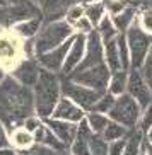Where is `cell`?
Segmentation results:
<instances>
[{
  "label": "cell",
  "mask_w": 152,
  "mask_h": 155,
  "mask_svg": "<svg viewBox=\"0 0 152 155\" xmlns=\"http://www.w3.org/2000/svg\"><path fill=\"white\" fill-rule=\"evenodd\" d=\"M31 114H36L32 89L19 84L7 73L0 84V123L10 131L22 126V121Z\"/></svg>",
  "instance_id": "obj_1"
},
{
  "label": "cell",
  "mask_w": 152,
  "mask_h": 155,
  "mask_svg": "<svg viewBox=\"0 0 152 155\" xmlns=\"http://www.w3.org/2000/svg\"><path fill=\"white\" fill-rule=\"evenodd\" d=\"M34 96V111L41 119L51 118L55 106L62 97V80L56 72L41 68L39 77L32 87Z\"/></svg>",
  "instance_id": "obj_2"
},
{
  "label": "cell",
  "mask_w": 152,
  "mask_h": 155,
  "mask_svg": "<svg viewBox=\"0 0 152 155\" xmlns=\"http://www.w3.org/2000/svg\"><path fill=\"white\" fill-rule=\"evenodd\" d=\"M75 34V29L70 26L65 19L60 21H51V22H43L41 29L38 32L34 39H32V46H34V58L46 51L53 50L56 46L63 45L67 39Z\"/></svg>",
  "instance_id": "obj_3"
},
{
  "label": "cell",
  "mask_w": 152,
  "mask_h": 155,
  "mask_svg": "<svg viewBox=\"0 0 152 155\" xmlns=\"http://www.w3.org/2000/svg\"><path fill=\"white\" fill-rule=\"evenodd\" d=\"M125 38H127L130 50V68L140 70L152 46V36L140 28V24L133 21V24L125 32Z\"/></svg>",
  "instance_id": "obj_4"
},
{
  "label": "cell",
  "mask_w": 152,
  "mask_h": 155,
  "mask_svg": "<svg viewBox=\"0 0 152 155\" xmlns=\"http://www.w3.org/2000/svg\"><path fill=\"white\" fill-rule=\"evenodd\" d=\"M140 114H142V107L138 106V102L130 96V94H121L115 99V104L108 113V118L111 121H116V123L123 124L125 128H137L138 119H140Z\"/></svg>",
  "instance_id": "obj_5"
},
{
  "label": "cell",
  "mask_w": 152,
  "mask_h": 155,
  "mask_svg": "<svg viewBox=\"0 0 152 155\" xmlns=\"http://www.w3.org/2000/svg\"><path fill=\"white\" fill-rule=\"evenodd\" d=\"M22 58H26L24 41L10 29L0 31V67L5 72H10Z\"/></svg>",
  "instance_id": "obj_6"
},
{
  "label": "cell",
  "mask_w": 152,
  "mask_h": 155,
  "mask_svg": "<svg viewBox=\"0 0 152 155\" xmlns=\"http://www.w3.org/2000/svg\"><path fill=\"white\" fill-rule=\"evenodd\" d=\"M65 78H70V80L80 84V85H86V87H89V89H94V91L104 94V92H108V84H110V78H111V70L108 68L106 63H99V65H96V67H91V68L70 73L69 77H65Z\"/></svg>",
  "instance_id": "obj_7"
},
{
  "label": "cell",
  "mask_w": 152,
  "mask_h": 155,
  "mask_svg": "<svg viewBox=\"0 0 152 155\" xmlns=\"http://www.w3.org/2000/svg\"><path fill=\"white\" fill-rule=\"evenodd\" d=\"M62 96L69 97L70 101H74L79 107H82L86 113H89V111H92V107L96 106V102L99 101V97L103 94L63 77V80H62Z\"/></svg>",
  "instance_id": "obj_8"
},
{
  "label": "cell",
  "mask_w": 152,
  "mask_h": 155,
  "mask_svg": "<svg viewBox=\"0 0 152 155\" xmlns=\"http://www.w3.org/2000/svg\"><path fill=\"white\" fill-rule=\"evenodd\" d=\"M127 94L133 97L142 107V111L152 102V91L149 87L147 78L144 77L142 70L130 68L128 70V80H127Z\"/></svg>",
  "instance_id": "obj_9"
},
{
  "label": "cell",
  "mask_w": 152,
  "mask_h": 155,
  "mask_svg": "<svg viewBox=\"0 0 152 155\" xmlns=\"http://www.w3.org/2000/svg\"><path fill=\"white\" fill-rule=\"evenodd\" d=\"M99 63H104V46H103L101 36L94 29V31H91L86 36V53H84V58L80 61V65H79L74 72L91 68V67H96Z\"/></svg>",
  "instance_id": "obj_10"
},
{
  "label": "cell",
  "mask_w": 152,
  "mask_h": 155,
  "mask_svg": "<svg viewBox=\"0 0 152 155\" xmlns=\"http://www.w3.org/2000/svg\"><path fill=\"white\" fill-rule=\"evenodd\" d=\"M39 72H41V67L38 63V60L26 56V58H22L14 68L10 70L9 75L12 78H15L19 84L32 89L34 84H36V80H38V77H39Z\"/></svg>",
  "instance_id": "obj_11"
},
{
  "label": "cell",
  "mask_w": 152,
  "mask_h": 155,
  "mask_svg": "<svg viewBox=\"0 0 152 155\" xmlns=\"http://www.w3.org/2000/svg\"><path fill=\"white\" fill-rule=\"evenodd\" d=\"M86 36H87V34L75 32L74 38H72V45H70V48H69L67 58H65L62 72H60L63 77H69L70 73L80 65V61H82L84 53H86Z\"/></svg>",
  "instance_id": "obj_12"
},
{
  "label": "cell",
  "mask_w": 152,
  "mask_h": 155,
  "mask_svg": "<svg viewBox=\"0 0 152 155\" xmlns=\"http://www.w3.org/2000/svg\"><path fill=\"white\" fill-rule=\"evenodd\" d=\"M72 38L67 39L63 45L56 46V48H53V50H50V51H46V53H43V55L36 56L39 67L45 68V70H50V72L60 73L62 67H63V61H65V58H67V53H69V48H70V45H72Z\"/></svg>",
  "instance_id": "obj_13"
},
{
  "label": "cell",
  "mask_w": 152,
  "mask_h": 155,
  "mask_svg": "<svg viewBox=\"0 0 152 155\" xmlns=\"http://www.w3.org/2000/svg\"><path fill=\"white\" fill-rule=\"evenodd\" d=\"M86 114H87V113H86L82 107H79V106L74 102V101H70L69 97L62 96L60 101H58V104H56V106H55V109H53L51 118L79 124L80 121H82V119H86Z\"/></svg>",
  "instance_id": "obj_14"
},
{
  "label": "cell",
  "mask_w": 152,
  "mask_h": 155,
  "mask_svg": "<svg viewBox=\"0 0 152 155\" xmlns=\"http://www.w3.org/2000/svg\"><path fill=\"white\" fill-rule=\"evenodd\" d=\"M34 2L38 4V7L41 10L45 22L63 19L67 9L74 4V0H34Z\"/></svg>",
  "instance_id": "obj_15"
},
{
  "label": "cell",
  "mask_w": 152,
  "mask_h": 155,
  "mask_svg": "<svg viewBox=\"0 0 152 155\" xmlns=\"http://www.w3.org/2000/svg\"><path fill=\"white\" fill-rule=\"evenodd\" d=\"M43 121L51 131L55 133V137L63 143L65 148L69 150L75 138V133H77V124L69 123V121H62V119H55V118H48V119H43Z\"/></svg>",
  "instance_id": "obj_16"
},
{
  "label": "cell",
  "mask_w": 152,
  "mask_h": 155,
  "mask_svg": "<svg viewBox=\"0 0 152 155\" xmlns=\"http://www.w3.org/2000/svg\"><path fill=\"white\" fill-rule=\"evenodd\" d=\"M91 128H89L87 121L82 119L80 123L77 124V133H75V138L70 145V153L72 155H91L89 153V140H91Z\"/></svg>",
  "instance_id": "obj_17"
},
{
  "label": "cell",
  "mask_w": 152,
  "mask_h": 155,
  "mask_svg": "<svg viewBox=\"0 0 152 155\" xmlns=\"http://www.w3.org/2000/svg\"><path fill=\"white\" fill-rule=\"evenodd\" d=\"M43 17L41 15H38V17H31V19H24V21H19V22H15L12 28H10V31L14 32L15 36H19L22 41H28V39H34V36H36L38 32H39V29H41L43 26Z\"/></svg>",
  "instance_id": "obj_18"
},
{
  "label": "cell",
  "mask_w": 152,
  "mask_h": 155,
  "mask_svg": "<svg viewBox=\"0 0 152 155\" xmlns=\"http://www.w3.org/2000/svg\"><path fill=\"white\" fill-rule=\"evenodd\" d=\"M34 143H36L34 141V135L31 131H28L24 126H17L9 131V145L12 148H15L17 152L28 150Z\"/></svg>",
  "instance_id": "obj_19"
},
{
  "label": "cell",
  "mask_w": 152,
  "mask_h": 155,
  "mask_svg": "<svg viewBox=\"0 0 152 155\" xmlns=\"http://www.w3.org/2000/svg\"><path fill=\"white\" fill-rule=\"evenodd\" d=\"M32 135H34V141H36L38 145H43V147H46V148H51V150H55V152H63V150H67V148L63 147V143H62V141L55 137V133H53L50 128L46 126L45 121H43V124L38 128V130L32 133Z\"/></svg>",
  "instance_id": "obj_20"
},
{
  "label": "cell",
  "mask_w": 152,
  "mask_h": 155,
  "mask_svg": "<svg viewBox=\"0 0 152 155\" xmlns=\"http://www.w3.org/2000/svg\"><path fill=\"white\" fill-rule=\"evenodd\" d=\"M135 15H137V7L128 5L125 10H121L120 14L110 15V17H111V21H113V24H115V28L118 29V32H127V29L133 24Z\"/></svg>",
  "instance_id": "obj_21"
},
{
  "label": "cell",
  "mask_w": 152,
  "mask_h": 155,
  "mask_svg": "<svg viewBox=\"0 0 152 155\" xmlns=\"http://www.w3.org/2000/svg\"><path fill=\"white\" fill-rule=\"evenodd\" d=\"M103 46H104V63L108 65V68H110L111 72H118V70H121L116 38L115 39H110V41H106V43H103Z\"/></svg>",
  "instance_id": "obj_22"
},
{
  "label": "cell",
  "mask_w": 152,
  "mask_h": 155,
  "mask_svg": "<svg viewBox=\"0 0 152 155\" xmlns=\"http://www.w3.org/2000/svg\"><path fill=\"white\" fill-rule=\"evenodd\" d=\"M127 80H128V70H118L111 72V78L108 84V92L115 97L121 96L127 92Z\"/></svg>",
  "instance_id": "obj_23"
},
{
  "label": "cell",
  "mask_w": 152,
  "mask_h": 155,
  "mask_svg": "<svg viewBox=\"0 0 152 155\" xmlns=\"http://www.w3.org/2000/svg\"><path fill=\"white\" fill-rule=\"evenodd\" d=\"M84 14H86V17L92 22V26L96 28L97 24L103 21V17L106 15L104 2H103V0H96V2H92V4L84 5Z\"/></svg>",
  "instance_id": "obj_24"
},
{
  "label": "cell",
  "mask_w": 152,
  "mask_h": 155,
  "mask_svg": "<svg viewBox=\"0 0 152 155\" xmlns=\"http://www.w3.org/2000/svg\"><path fill=\"white\" fill-rule=\"evenodd\" d=\"M86 121H87L89 128H91L92 133H97V135H101L104 131V128L108 126L110 123V118H108V114H103V113H96V111H89L86 114Z\"/></svg>",
  "instance_id": "obj_25"
},
{
  "label": "cell",
  "mask_w": 152,
  "mask_h": 155,
  "mask_svg": "<svg viewBox=\"0 0 152 155\" xmlns=\"http://www.w3.org/2000/svg\"><path fill=\"white\" fill-rule=\"evenodd\" d=\"M96 31H97V34L101 36V41L103 43L110 41V39H115V38L120 34V32H118V29L115 28L113 21H111V17L108 14L104 15V17H103V21L96 26Z\"/></svg>",
  "instance_id": "obj_26"
},
{
  "label": "cell",
  "mask_w": 152,
  "mask_h": 155,
  "mask_svg": "<svg viewBox=\"0 0 152 155\" xmlns=\"http://www.w3.org/2000/svg\"><path fill=\"white\" fill-rule=\"evenodd\" d=\"M128 128H125L123 124L116 123V121H111L108 123V126L104 128V131L101 133L103 138L106 141H115V140H121V138H125L127 135H128Z\"/></svg>",
  "instance_id": "obj_27"
},
{
  "label": "cell",
  "mask_w": 152,
  "mask_h": 155,
  "mask_svg": "<svg viewBox=\"0 0 152 155\" xmlns=\"http://www.w3.org/2000/svg\"><path fill=\"white\" fill-rule=\"evenodd\" d=\"M108 148H110V141L103 138V135L92 133L91 140H89V153L91 155H108Z\"/></svg>",
  "instance_id": "obj_28"
},
{
  "label": "cell",
  "mask_w": 152,
  "mask_h": 155,
  "mask_svg": "<svg viewBox=\"0 0 152 155\" xmlns=\"http://www.w3.org/2000/svg\"><path fill=\"white\" fill-rule=\"evenodd\" d=\"M116 43H118V56H120L121 70H130V50H128L127 38H125V32H120L116 36Z\"/></svg>",
  "instance_id": "obj_29"
},
{
  "label": "cell",
  "mask_w": 152,
  "mask_h": 155,
  "mask_svg": "<svg viewBox=\"0 0 152 155\" xmlns=\"http://www.w3.org/2000/svg\"><path fill=\"white\" fill-rule=\"evenodd\" d=\"M115 99H116V97L113 96V94H110V92H104V94L99 97V101L96 102V106L92 107V111H96V113H103V114H108V113H110V109L113 107V104H115Z\"/></svg>",
  "instance_id": "obj_30"
},
{
  "label": "cell",
  "mask_w": 152,
  "mask_h": 155,
  "mask_svg": "<svg viewBox=\"0 0 152 155\" xmlns=\"http://www.w3.org/2000/svg\"><path fill=\"white\" fill-rule=\"evenodd\" d=\"M104 2V9L108 15H116L121 10H125L128 5H132L130 0H103Z\"/></svg>",
  "instance_id": "obj_31"
},
{
  "label": "cell",
  "mask_w": 152,
  "mask_h": 155,
  "mask_svg": "<svg viewBox=\"0 0 152 155\" xmlns=\"http://www.w3.org/2000/svg\"><path fill=\"white\" fill-rule=\"evenodd\" d=\"M84 15H86V14H84V5L75 4V2H74V4L70 5L69 9H67V12H65V17H63V19L70 24V26H74V24L77 22L79 19L84 17Z\"/></svg>",
  "instance_id": "obj_32"
},
{
  "label": "cell",
  "mask_w": 152,
  "mask_h": 155,
  "mask_svg": "<svg viewBox=\"0 0 152 155\" xmlns=\"http://www.w3.org/2000/svg\"><path fill=\"white\" fill-rule=\"evenodd\" d=\"M150 126H152V102L142 111L140 119H138V124H137V128L144 133V135L150 130Z\"/></svg>",
  "instance_id": "obj_33"
},
{
  "label": "cell",
  "mask_w": 152,
  "mask_h": 155,
  "mask_svg": "<svg viewBox=\"0 0 152 155\" xmlns=\"http://www.w3.org/2000/svg\"><path fill=\"white\" fill-rule=\"evenodd\" d=\"M138 24L140 28L144 29L145 32L152 34V9H144L140 14H138Z\"/></svg>",
  "instance_id": "obj_34"
},
{
  "label": "cell",
  "mask_w": 152,
  "mask_h": 155,
  "mask_svg": "<svg viewBox=\"0 0 152 155\" xmlns=\"http://www.w3.org/2000/svg\"><path fill=\"white\" fill-rule=\"evenodd\" d=\"M17 155H58V152L51 150V148H46V147H43V145L34 143V145H32L31 148H28V150L17 152Z\"/></svg>",
  "instance_id": "obj_35"
},
{
  "label": "cell",
  "mask_w": 152,
  "mask_h": 155,
  "mask_svg": "<svg viewBox=\"0 0 152 155\" xmlns=\"http://www.w3.org/2000/svg\"><path fill=\"white\" fill-rule=\"evenodd\" d=\"M72 28L75 29V32H82V34H89L91 31H94V29H96L94 26H92V22L89 21L87 17H86V15L79 19V21L74 24V26H72Z\"/></svg>",
  "instance_id": "obj_36"
},
{
  "label": "cell",
  "mask_w": 152,
  "mask_h": 155,
  "mask_svg": "<svg viewBox=\"0 0 152 155\" xmlns=\"http://www.w3.org/2000/svg\"><path fill=\"white\" fill-rule=\"evenodd\" d=\"M41 124H43V119L39 118L38 114H31L29 118H26V119L22 121V126L26 128L28 131H31V133H34L38 128L41 126Z\"/></svg>",
  "instance_id": "obj_37"
},
{
  "label": "cell",
  "mask_w": 152,
  "mask_h": 155,
  "mask_svg": "<svg viewBox=\"0 0 152 155\" xmlns=\"http://www.w3.org/2000/svg\"><path fill=\"white\" fill-rule=\"evenodd\" d=\"M140 70H142L145 78H152V46H150V50H149L147 56H145V61H144Z\"/></svg>",
  "instance_id": "obj_38"
},
{
  "label": "cell",
  "mask_w": 152,
  "mask_h": 155,
  "mask_svg": "<svg viewBox=\"0 0 152 155\" xmlns=\"http://www.w3.org/2000/svg\"><path fill=\"white\" fill-rule=\"evenodd\" d=\"M4 147H9V133H7V128L0 123V148Z\"/></svg>",
  "instance_id": "obj_39"
},
{
  "label": "cell",
  "mask_w": 152,
  "mask_h": 155,
  "mask_svg": "<svg viewBox=\"0 0 152 155\" xmlns=\"http://www.w3.org/2000/svg\"><path fill=\"white\" fill-rule=\"evenodd\" d=\"M142 152L145 155H152V143H149L145 138H144V143H142Z\"/></svg>",
  "instance_id": "obj_40"
},
{
  "label": "cell",
  "mask_w": 152,
  "mask_h": 155,
  "mask_svg": "<svg viewBox=\"0 0 152 155\" xmlns=\"http://www.w3.org/2000/svg\"><path fill=\"white\" fill-rule=\"evenodd\" d=\"M75 4H80V5H87V4H92V2H96V0H74Z\"/></svg>",
  "instance_id": "obj_41"
},
{
  "label": "cell",
  "mask_w": 152,
  "mask_h": 155,
  "mask_svg": "<svg viewBox=\"0 0 152 155\" xmlns=\"http://www.w3.org/2000/svg\"><path fill=\"white\" fill-rule=\"evenodd\" d=\"M145 140H147L149 143H152V126H150V130H149V131L145 133Z\"/></svg>",
  "instance_id": "obj_42"
},
{
  "label": "cell",
  "mask_w": 152,
  "mask_h": 155,
  "mask_svg": "<svg viewBox=\"0 0 152 155\" xmlns=\"http://www.w3.org/2000/svg\"><path fill=\"white\" fill-rule=\"evenodd\" d=\"M5 77H7V72H5V70L2 68V67H0V84H2V80H4Z\"/></svg>",
  "instance_id": "obj_43"
},
{
  "label": "cell",
  "mask_w": 152,
  "mask_h": 155,
  "mask_svg": "<svg viewBox=\"0 0 152 155\" xmlns=\"http://www.w3.org/2000/svg\"><path fill=\"white\" fill-rule=\"evenodd\" d=\"M144 4H145V7L152 9V0H144Z\"/></svg>",
  "instance_id": "obj_44"
},
{
  "label": "cell",
  "mask_w": 152,
  "mask_h": 155,
  "mask_svg": "<svg viewBox=\"0 0 152 155\" xmlns=\"http://www.w3.org/2000/svg\"><path fill=\"white\" fill-rule=\"evenodd\" d=\"M0 5H10V0H0Z\"/></svg>",
  "instance_id": "obj_45"
},
{
  "label": "cell",
  "mask_w": 152,
  "mask_h": 155,
  "mask_svg": "<svg viewBox=\"0 0 152 155\" xmlns=\"http://www.w3.org/2000/svg\"><path fill=\"white\" fill-rule=\"evenodd\" d=\"M58 155H72L70 150H63V152H58Z\"/></svg>",
  "instance_id": "obj_46"
},
{
  "label": "cell",
  "mask_w": 152,
  "mask_h": 155,
  "mask_svg": "<svg viewBox=\"0 0 152 155\" xmlns=\"http://www.w3.org/2000/svg\"><path fill=\"white\" fill-rule=\"evenodd\" d=\"M147 82H149V87H150V91H152V78H147Z\"/></svg>",
  "instance_id": "obj_47"
},
{
  "label": "cell",
  "mask_w": 152,
  "mask_h": 155,
  "mask_svg": "<svg viewBox=\"0 0 152 155\" xmlns=\"http://www.w3.org/2000/svg\"><path fill=\"white\" fill-rule=\"evenodd\" d=\"M140 155H145V153H144V152H142V153H140Z\"/></svg>",
  "instance_id": "obj_48"
}]
</instances>
